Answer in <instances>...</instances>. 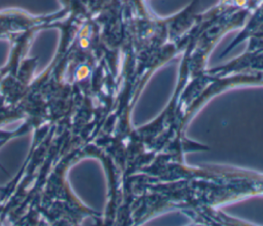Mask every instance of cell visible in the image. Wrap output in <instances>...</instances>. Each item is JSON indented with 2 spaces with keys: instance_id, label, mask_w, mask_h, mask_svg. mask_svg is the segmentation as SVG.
Masks as SVG:
<instances>
[{
  "instance_id": "obj_2",
  "label": "cell",
  "mask_w": 263,
  "mask_h": 226,
  "mask_svg": "<svg viewBox=\"0 0 263 226\" xmlns=\"http://www.w3.org/2000/svg\"><path fill=\"white\" fill-rule=\"evenodd\" d=\"M262 2H263V0H249L247 4H248V6L250 8H255V7H257Z\"/></svg>"
},
{
  "instance_id": "obj_1",
  "label": "cell",
  "mask_w": 263,
  "mask_h": 226,
  "mask_svg": "<svg viewBox=\"0 0 263 226\" xmlns=\"http://www.w3.org/2000/svg\"><path fill=\"white\" fill-rule=\"evenodd\" d=\"M251 36H257V37H263V22L255 29V31L252 33ZM250 36V37H251Z\"/></svg>"
}]
</instances>
